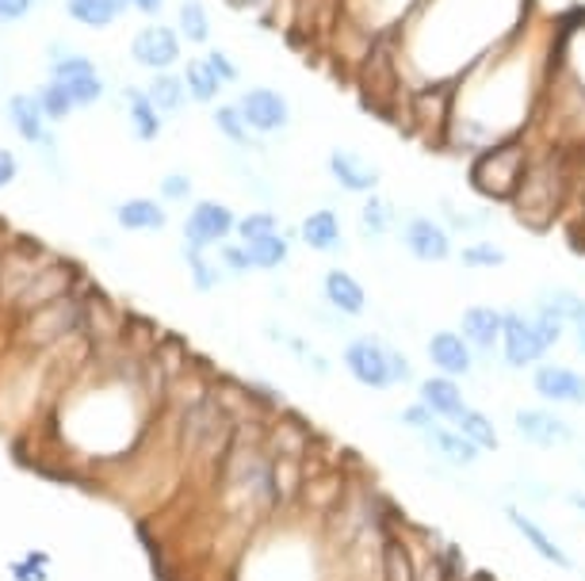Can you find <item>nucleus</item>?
Returning <instances> with one entry per match:
<instances>
[{
    "label": "nucleus",
    "mask_w": 585,
    "mask_h": 581,
    "mask_svg": "<svg viewBox=\"0 0 585 581\" xmlns=\"http://www.w3.org/2000/svg\"><path fill=\"white\" fill-rule=\"evenodd\" d=\"M417 4L421 0H337V15L348 31L379 43V38H391L414 15Z\"/></svg>",
    "instance_id": "423d86ee"
},
{
    "label": "nucleus",
    "mask_w": 585,
    "mask_h": 581,
    "mask_svg": "<svg viewBox=\"0 0 585 581\" xmlns=\"http://www.w3.org/2000/svg\"><path fill=\"white\" fill-rule=\"evenodd\" d=\"M55 260H58L55 252L39 249V245L27 241V237L12 241L9 249H0V306L12 310V306L20 303V295L39 280L43 268H50Z\"/></svg>",
    "instance_id": "0eeeda50"
},
{
    "label": "nucleus",
    "mask_w": 585,
    "mask_h": 581,
    "mask_svg": "<svg viewBox=\"0 0 585 581\" xmlns=\"http://www.w3.org/2000/svg\"><path fill=\"white\" fill-rule=\"evenodd\" d=\"M238 107H241V115H246L249 130H253L256 138L284 134L295 119L291 99H287L279 88H272V84H253V88H246L238 96Z\"/></svg>",
    "instance_id": "f8f14e48"
},
{
    "label": "nucleus",
    "mask_w": 585,
    "mask_h": 581,
    "mask_svg": "<svg viewBox=\"0 0 585 581\" xmlns=\"http://www.w3.org/2000/svg\"><path fill=\"white\" fill-rule=\"evenodd\" d=\"M123 104H127V122H131L134 138H139V142H157V138H162V127H165V115L154 107L150 92L139 88V84H127Z\"/></svg>",
    "instance_id": "a878e982"
},
{
    "label": "nucleus",
    "mask_w": 585,
    "mask_h": 581,
    "mask_svg": "<svg viewBox=\"0 0 585 581\" xmlns=\"http://www.w3.org/2000/svg\"><path fill=\"white\" fill-rule=\"evenodd\" d=\"M551 352V344L544 341L536 325V313L528 310H505V329H501V364L513 371H532L544 364V356Z\"/></svg>",
    "instance_id": "1a4fd4ad"
},
{
    "label": "nucleus",
    "mask_w": 585,
    "mask_h": 581,
    "mask_svg": "<svg viewBox=\"0 0 585 581\" xmlns=\"http://www.w3.org/2000/svg\"><path fill=\"white\" fill-rule=\"evenodd\" d=\"M131 61L150 73H169L184 61V38L169 23H146L131 38Z\"/></svg>",
    "instance_id": "ddd939ff"
},
{
    "label": "nucleus",
    "mask_w": 585,
    "mask_h": 581,
    "mask_svg": "<svg viewBox=\"0 0 585 581\" xmlns=\"http://www.w3.org/2000/svg\"><path fill=\"white\" fill-rule=\"evenodd\" d=\"M234 234H238V214H234L226 203H218V199H195V203L188 206L184 245L211 252V249H218V245L230 241Z\"/></svg>",
    "instance_id": "9b49d317"
},
{
    "label": "nucleus",
    "mask_w": 585,
    "mask_h": 581,
    "mask_svg": "<svg viewBox=\"0 0 585 581\" xmlns=\"http://www.w3.org/2000/svg\"><path fill=\"white\" fill-rule=\"evenodd\" d=\"M421 402L429 405L440 420H447V425H455V417L467 410V394H463L459 382L437 371H432L429 379H421Z\"/></svg>",
    "instance_id": "393cba45"
},
{
    "label": "nucleus",
    "mask_w": 585,
    "mask_h": 581,
    "mask_svg": "<svg viewBox=\"0 0 585 581\" xmlns=\"http://www.w3.org/2000/svg\"><path fill=\"white\" fill-rule=\"evenodd\" d=\"M425 359L437 375L447 379H463V375L475 371V348L463 341L459 329H437V333L425 341Z\"/></svg>",
    "instance_id": "a211bd4d"
},
{
    "label": "nucleus",
    "mask_w": 585,
    "mask_h": 581,
    "mask_svg": "<svg viewBox=\"0 0 585 581\" xmlns=\"http://www.w3.org/2000/svg\"><path fill=\"white\" fill-rule=\"evenodd\" d=\"M50 81H58L77 107H93L104 99V76L96 61L81 50H65V43H55L50 50Z\"/></svg>",
    "instance_id": "6e6552de"
},
{
    "label": "nucleus",
    "mask_w": 585,
    "mask_h": 581,
    "mask_svg": "<svg viewBox=\"0 0 585 581\" xmlns=\"http://www.w3.org/2000/svg\"><path fill=\"white\" fill-rule=\"evenodd\" d=\"M513 425H516V432L528 443H536V448H566V443L577 440L574 425H570L566 417H559V413H551V410H539V405H521V410L513 413Z\"/></svg>",
    "instance_id": "f3484780"
},
{
    "label": "nucleus",
    "mask_w": 585,
    "mask_h": 581,
    "mask_svg": "<svg viewBox=\"0 0 585 581\" xmlns=\"http://www.w3.org/2000/svg\"><path fill=\"white\" fill-rule=\"evenodd\" d=\"M425 440H429V448L437 451L444 463H452V466H470L475 463L482 451L475 448V443L467 440V436L459 432V428H444V425H437L432 432H425Z\"/></svg>",
    "instance_id": "473e14b6"
},
{
    "label": "nucleus",
    "mask_w": 585,
    "mask_h": 581,
    "mask_svg": "<svg viewBox=\"0 0 585 581\" xmlns=\"http://www.w3.org/2000/svg\"><path fill=\"white\" fill-rule=\"evenodd\" d=\"M402 226V218H398V211H394V203L391 199H383L379 191H371V195H363V203H360V229H363V237H371V241H383L391 229H398Z\"/></svg>",
    "instance_id": "72a5a7b5"
},
{
    "label": "nucleus",
    "mask_w": 585,
    "mask_h": 581,
    "mask_svg": "<svg viewBox=\"0 0 585 581\" xmlns=\"http://www.w3.org/2000/svg\"><path fill=\"white\" fill-rule=\"evenodd\" d=\"M501 329H505V310H498V306L475 303L459 313V333L475 348V356H493L501 348Z\"/></svg>",
    "instance_id": "aec40b11"
},
{
    "label": "nucleus",
    "mask_w": 585,
    "mask_h": 581,
    "mask_svg": "<svg viewBox=\"0 0 585 581\" xmlns=\"http://www.w3.org/2000/svg\"><path fill=\"white\" fill-rule=\"evenodd\" d=\"M146 92H150V99H154V107L165 115V119H169V115H180L188 104H192L184 76L172 73V69H169V73H154V76H150Z\"/></svg>",
    "instance_id": "2f4dec72"
},
{
    "label": "nucleus",
    "mask_w": 585,
    "mask_h": 581,
    "mask_svg": "<svg viewBox=\"0 0 585 581\" xmlns=\"http://www.w3.org/2000/svg\"><path fill=\"white\" fill-rule=\"evenodd\" d=\"M574 336H577V352L585 356V318L582 321H574Z\"/></svg>",
    "instance_id": "3c124183"
},
{
    "label": "nucleus",
    "mask_w": 585,
    "mask_h": 581,
    "mask_svg": "<svg viewBox=\"0 0 585 581\" xmlns=\"http://www.w3.org/2000/svg\"><path fill=\"white\" fill-rule=\"evenodd\" d=\"M532 15V0H421L386 43L394 46L409 88H452L475 61L505 46Z\"/></svg>",
    "instance_id": "f03ea898"
},
{
    "label": "nucleus",
    "mask_w": 585,
    "mask_h": 581,
    "mask_svg": "<svg viewBox=\"0 0 585 581\" xmlns=\"http://www.w3.org/2000/svg\"><path fill=\"white\" fill-rule=\"evenodd\" d=\"M184 268H188V280H192V287L203 290V295H207V290H215L218 280H223V268H218L203 249H192V245H184Z\"/></svg>",
    "instance_id": "58836bf2"
},
{
    "label": "nucleus",
    "mask_w": 585,
    "mask_h": 581,
    "mask_svg": "<svg viewBox=\"0 0 585 581\" xmlns=\"http://www.w3.org/2000/svg\"><path fill=\"white\" fill-rule=\"evenodd\" d=\"M177 31L184 43L207 46L215 35V23H211V8L203 0H180L177 4Z\"/></svg>",
    "instance_id": "f704fd0d"
},
{
    "label": "nucleus",
    "mask_w": 585,
    "mask_h": 581,
    "mask_svg": "<svg viewBox=\"0 0 585 581\" xmlns=\"http://www.w3.org/2000/svg\"><path fill=\"white\" fill-rule=\"evenodd\" d=\"M157 191H162L165 203H188V199H192V191H195V180L188 173H180V168H172V173L162 176Z\"/></svg>",
    "instance_id": "37998d69"
},
{
    "label": "nucleus",
    "mask_w": 585,
    "mask_h": 581,
    "mask_svg": "<svg viewBox=\"0 0 585 581\" xmlns=\"http://www.w3.org/2000/svg\"><path fill=\"white\" fill-rule=\"evenodd\" d=\"M570 501H574L577 512H585V494H577V489H574V494H570Z\"/></svg>",
    "instance_id": "603ef678"
},
{
    "label": "nucleus",
    "mask_w": 585,
    "mask_h": 581,
    "mask_svg": "<svg viewBox=\"0 0 585 581\" xmlns=\"http://www.w3.org/2000/svg\"><path fill=\"white\" fill-rule=\"evenodd\" d=\"M291 237L295 229H279V234H268V237H256L249 241V260H253V272H284L287 260H291Z\"/></svg>",
    "instance_id": "c85d7f7f"
},
{
    "label": "nucleus",
    "mask_w": 585,
    "mask_h": 581,
    "mask_svg": "<svg viewBox=\"0 0 585 581\" xmlns=\"http://www.w3.org/2000/svg\"><path fill=\"white\" fill-rule=\"evenodd\" d=\"M116 222L127 234H162L169 226V211H165L162 199L131 195L116 206Z\"/></svg>",
    "instance_id": "b1692460"
},
{
    "label": "nucleus",
    "mask_w": 585,
    "mask_h": 581,
    "mask_svg": "<svg viewBox=\"0 0 585 581\" xmlns=\"http://www.w3.org/2000/svg\"><path fill=\"white\" fill-rule=\"evenodd\" d=\"M459 264L467 272H498V268L509 264V252L490 237H478V241H467L459 249Z\"/></svg>",
    "instance_id": "4c0bfd02"
},
{
    "label": "nucleus",
    "mask_w": 585,
    "mask_h": 581,
    "mask_svg": "<svg viewBox=\"0 0 585 581\" xmlns=\"http://www.w3.org/2000/svg\"><path fill=\"white\" fill-rule=\"evenodd\" d=\"M391 371H394V387H406V382H414V364H409L406 352L394 348V344H391Z\"/></svg>",
    "instance_id": "de8ad7c7"
},
{
    "label": "nucleus",
    "mask_w": 585,
    "mask_h": 581,
    "mask_svg": "<svg viewBox=\"0 0 585 581\" xmlns=\"http://www.w3.org/2000/svg\"><path fill=\"white\" fill-rule=\"evenodd\" d=\"M559 23L539 35V15H532L505 46L486 54L452 84L444 145L475 157L486 145L528 138L536 130L544 104L547 73H551Z\"/></svg>",
    "instance_id": "f257e3e1"
},
{
    "label": "nucleus",
    "mask_w": 585,
    "mask_h": 581,
    "mask_svg": "<svg viewBox=\"0 0 585 581\" xmlns=\"http://www.w3.org/2000/svg\"><path fill=\"white\" fill-rule=\"evenodd\" d=\"M505 517H509V524L516 527V535H521L524 543H528L532 550H536L539 558H544L547 566H554V570H570V555L566 550L559 547V543L551 540V532H547L544 524H539V520H532V517H524L521 509H516V505H509L505 509Z\"/></svg>",
    "instance_id": "5701e85b"
},
{
    "label": "nucleus",
    "mask_w": 585,
    "mask_h": 581,
    "mask_svg": "<svg viewBox=\"0 0 585 581\" xmlns=\"http://www.w3.org/2000/svg\"><path fill=\"white\" fill-rule=\"evenodd\" d=\"M279 214L276 211H268V206H256V211H249V214H238V241H256V237H268V234H279Z\"/></svg>",
    "instance_id": "ea45409f"
},
{
    "label": "nucleus",
    "mask_w": 585,
    "mask_h": 581,
    "mask_svg": "<svg viewBox=\"0 0 585 581\" xmlns=\"http://www.w3.org/2000/svg\"><path fill=\"white\" fill-rule=\"evenodd\" d=\"M577 161L582 153L574 150H554V145H536V157H532L528 173H524L521 188L513 195V218L521 226H528L532 234H544L554 218L562 214L574 188Z\"/></svg>",
    "instance_id": "7ed1b4c3"
},
{
    "label": "nucleus",
    "mask_w": 585,
    "mask_h": 581,
    "mask_svg": "<svg viewBox=\"0 0 585 581\" xmlns=\"http://www.w3.org/2000/svg\"><path fill=\"white\" fill-rule=\"evenodd\" d=\"M585 318V306H582V313H577V321H582ZM570 329H574V325H570Z\"/></svg>",
    "instance_id": "864d4df0"
},
{
    "label": "nucleus",
    "mask_w": 585,
    "mask_h": 581,
    "mask_svg": "<svg viewBox=\"0 0 585 581\" xmlns=\"http://www.w3.org/2000/svg\"><path fill=\"white\" fill-rule=\"evenodd\" d=\"M16 180H20V161H16V153L0 145V191L12 188Z\"/></svg>",
    "instance_id": "09e8293b"
},
{
    "label": "nucleus",
    "mask_w": 585,
    "mask_h": 581,
    "mask_svg": "<svg viewBox=\"0 0 585 581\" xmlns=\"http://www.w3.org/2000/svg\"><path fill=\"white\" fill-rule=\"evenodd\" d=\"M379 581H417V558L398 532L386 527L379 540Z\"/></svg>",
    "instance_id": "cd10ccee"
},
{
    "label": "nucleus",
    "mask_w": 585,
    "mask_h": 581,
    "mask_svg": "<svg viewBox=\"0 0 585 581\" xmlns=\"http://www.w3.org/2000/svg\"><path fill=\"white\" fill-rule=\"evenodd\" d=\"M299 241L318 257H333L345 249V222L333 206H314L307 218L299 222Z\"/></svg>",
    "instance_id": "412c9836"
},
{
    "label": "nucleus",
    "mask_w": 585,
    "mask_h": 581,
    "mask_svg": "<svg viewBox=\"0 0 585 581\" xmlns=\"http://www.w3.org/2000/svg\"><path fill=\"white\" fill-rule=\"evenodd\" d=\"M81 280H85V275H81L77 264H70V260H55L50 268H43L39 280H35L32 287H27L24 295H20V303L12 306V310H16L20 318H27V313L43 310V306L58 303V298L77 295V283H81Z\"/></svg>",
    "instance_id": "dca6fc26"
},
{
    "label": "nucleus",
    "mask_w": 585,
    "mask_h": 581,
    "mask_svg": "<svg viewBox=\"0 0 585 581\" xmlns=\"http://www.w3.org/2000/svg\"><path fill=\"white\" fill-rule=\"evenodd\" d=\"M81 329H85V295H65L58 303L43 306V310L27 313L24 325L16 329V341L27 352H50Z\"/></svg>",
    "instance_id": "39448f33"
},
{
    "label": "nucleus",
    "mask_w": 585,
    "mask_h": 581,
    "mask_svg": "<svg viewBox=\"0 0 585 581\" xmlns=\"http://www.w3.org/2000/svg\"><path fill=\"white\" fill-rule=\"evenodd\" d=\"M9 122L27 145H47V115H43L35 92H16V96H9Z\"/></svg>",
    "instance_id": "bb28decb"
},
{
    "label": "nucleus",
    "mask_w": 585,
    "mask_h": 581,
    "mask_svg": "<svg viewBox=\"0 0 585 581\" xmlns=\"http://www.w3.org/2000/svg\"><path fill=\"white\" fill-rule=\"evenodd\" d=\"M325 173H330V180L337 183L345 195H371V191H379V183H383V168H379L368 153L348 150V145L330 150Z\"/></svg>",
    "instance_id": "2eb2a0df"
},
{
    "label": "nucleus",
    "mask_w": 585,
    "mask_h": 581,
    "mask_svg": "<svg viewBox=\"0 0 585 581\" xmlns=\"http://www.w3.org/2000/svg\"><path fill=\"white\" fill-rule=\"evenodd\" d=\"M39 107H43V115H47V122H65L73 115V99H70V92L62 88L58 81H47V84H39Z\"/></svg>",
    "instance_id": "a19ab883"
},
{
    "label": "nucleus",
    "mask_w": 585,
    "mask_h": 581,
    "mask_svg": "<svg viewBox=\"0 0 585 581\" xmlns=\"http://www.w3.org/2000/svg\"><path fill=\"white\" fill-rule=\"evenodd\" d=\"M455 428H459L463 436H467L470 443H475L478 451H498L501 448V436H498V425L490 420V413L475 410V405H467V410L455 417Z\"/></svg>",
    "instance_id": "c9c22d12"
},
{
    "label": "nucleus",
    "mask_w": 585,
    "mask_h": 581,
    "mask_svg": "<svg viewBox=\"0 0 585 581\" xmlns=\"http://www.w3.org/2000/svg\"><path fill=\"white\" fill-rule=\"evenodd\" d=\"M218 268H223L226 275H249V272H253V260H249L246 241L218 245Z\"/></svg>",
    "instance_id": "79ce46f5"
},
{
    "label": "nucleus",
    "mask_w": 585,
    "mask_h": 581,
    "mask_svg": "<svg viewBox=\"0 0 585 581\" xmlns=\"http://www.w3.org/2000/svg\"><path fill=\"white\" fill-rule=\"evenodd\" d=\"M398 420H402V425H406V428H414V432H421V436H425V432H432V428L440 425V417H437V413H432L425 402H409V405H402Z\"/></svg>",
    "instance_id": "c03bdc74"
},
{
    "label": "nucleus",
    "mask_w": 585,
    "mask_h": 581,
    "mask_svg": "<svg viewBox=\"0 0 585 581\" xmlns=\"http://www.w3.org/2000/svg\"><path fill=\"white\" fill-rule=\"evenodd\" d=\"M211 122H215V130L226 138V142L234 145V150H261V142H256V134L249 130L246 115H241L238 99H230V104H215V111H211Z\"/></svg>",
    "instance_id": "7c9ffc66"
},
{
    "label": "nucleus",
    "mask_w": 585,
    "mask_h": 581,
    "mask_svg": "<svg viewBox=\"0 0 585 581\" xmlns=\"http://www.w3.org/2000/svg\"><path fill=\"white\" fill-rule=\"evenodd\" d=\"M65 15L88 31H104V27H111L123 12L116 8V0H65Z\"/></svg>",
    "instance_id": "e433bc0d"
},
{
    "label": "nucleus",
    "mask_w": 585,
    "mask_h": 581,
    "mask_svg": "<svg viewBox=\"0 0 585 581\" xmlns=\"http://www.w3.org/2000/svg\"><path fill=\"white\" fill-rule=\"evenodd\" d=\"M341 364L353 375L360 387L368 390H391L394 371H391V344H383L379 336H348L341 348Z\"/></svg>",
    "instance_id": "9d476101"
},
{
    "label": "nucleus",
    "mask_w": 585,
    "mask_h": 581,
    "mask_svg": "<svg viewBox=\"0 0 585 581\" xmlns=\"http://www.w3.org/2000/svg\"><path fill=\"white\" fill-rule=\"evenodd\" d=\"M532 390L551 405H585V375L566 364L532 367Z\"/></svg>",
    "instance_id": "6ab92c4d"
},
{
    "label": "nucleus",
    "mask_w": 585,
    "mask_h": 581,
    "mask_svg": "<svg viewBox=\"0 0 585 581\" xmlns=\"http://www.w3.org/2000/svg\"><path fill=\"white\" fill-rule=\"evenodd\" d=\"M180 76H184L192 104H218V96H223V88H226L223 76H218L215 66L207 61V54H203V58H188Z\"/></svg>",
    "instance_id": "c756f323"
},
{
    "label": "nucleus",
    "mask_w": 585,
    "mask_h": 581,
    "mask_svg": "<svg viewBox=\"0 0 585 581\" xmlns=\"http://www.w3.org/2000/svg\"><path fill=\"white\" fill-rule=\"evenodd\" d=\"M536 157V138H509V142L486 145L470 157L467 183L482 203H513L524 173Z\"/></svg>",
    "instance_id": "20e7f679"
},
{
    "label": "nucleus",
    "mask_w": 585,
    "mask_h": 581,
    "mask_svg": "<svg viewBox=\"0 0 585 581\" xmlns=\"http://www.w3.org/2000/svg\"><path fill=\"white\" fill-rule=\"evenodd\" d=\"M398 237H402V249H406L417 264H444L455 249L452 229L440 218H432V214H409V218H402Z\"/></svg>",
    "instance_id": "4468645a"
},
{
    "label": "nucleus",
    "mask_w": 585,
    "mask_h": 581,
    "mask_svg": "<svg viewBox=\"0 0 585 581\" xmlns=\"http://www.w3.org/2000/svg\"><path fill=\"white\" fill-rule=\"evenodd\" d=\"M131 8H139L142 15H162L165 12V0H131Z\"/></svg>",
    "instance_id": "8fccbe9b"
},
{
    "label": "nucleus",
    "mask_w": 585,
    "mask_h": 581,
    "mask_svg": "<svg viewBox=\"0 0 585 581\" xmlns=\"http://www.w3.org/2000/svg\"><path fill=\"white\" fill-rule=\"evenodd\" d=\"M35 8V0H0V27H9V23L27 20Z\"/></svg>",
    "instance_id": "49530a36"
},
{
    "label": "nucleus",
    "mask_w": 585,
    "mask_h": 581,
    "mask_svg": "<svg viewBox=\"0 0 585 581\" xmlns=\"http://www.w3.org/2000/svg\"><path fill=\"white\" fill-rule=\"evenodd\" d=\"M322 298L337 318H363L368 313V290L345 268H330L322 275Z\"/></svg>",
    "instance_id": "4be33fe9"
},
{
    "label": "nucleus",
    "mask_w": 585,
    "mask_h": 581,
    "mask_svg": "<svg viewBox=\"0 0 585 581\" xmlns=\"http://www.w3.org/2000/svg\"><path fill=\"white\" fill-rule=\"evenodd\" d=\"M207 61L215 66V73L223 76V84H238L241 81V61L234 54H226L223 46H211L207 50Z\"/></svg>",
    "instance_id": "a18cd8bd"
}]
</instances>
